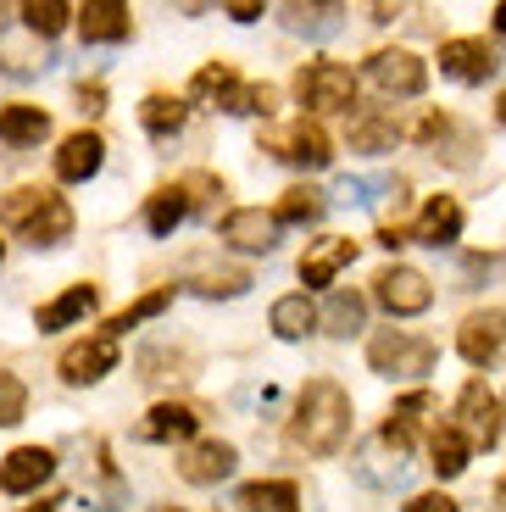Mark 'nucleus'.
Masks as SVG:
<instances>
[{"mask_svg":"<svg viewBox=\"0 0 506 512\" xmlns=\"http://www.w3.org/2000/svg\"><path fill=\"white\" fill-rule=\"evenodd\" d=\"M290 435H295V446H306L312 457L340 451L345 435H351V396H345V384L306 379L301 401H295V418H290Z\"/></svg>","mask_w":506,"mask_h":512,"instance_id":"nucleus-1","label":"nucleus"},{"mask_svg":"<svg viewBox=\"0 0 506 512\" xmlns=\"http://www.w3.org/2000/svg\"><path fill=\"white\" fill-rule=\"evenodd\" d=\"M0 223L12 234H23L28 245H62L73 234V206L62 201L56 190H12L0 195Z\"/></svg>","mask_w":506,"mask_h":512,"instance_id":"nucleus-2","label":"nucleus"},{"mask_svg":"<svg viewBox=\"0 0 506 512\" xmlns=\"http://www.w3.org/2000/svg\"><path fill=\"white\" fill-rule=\"evenodd\" d=\"M367 368L384 373V379H423V373L434 368V340L406 334V329L373 334V340H367Z\"/></svg>","mask_w":506,"mask_h":512,"instance_id":"nucleus-3","label":"nucleus"},{"mask_svg":"<svg viewBox=\"0 0 506 512\" xmlns=\"http://www.w3.org/2000/svg\"><path fill=\"white\" fill-rule=\"evenodd\" d=\"M262 151H273L279 162H295V167H329V156H334V145H329V134L317 123H306V117H295V123H273V128H262Z\"/></svg>","mask_w":506,"mask_h":512,"instance_id":"nucleus-4","label":"nucleus"},{"mask_svg":"<svg viewBox=\"0 0 506 512\" xmlns=\"http://www.w3.org/2000/svg\"><path fill=\"white\" fill-rule=\"evenodd\" d=\"M295 95L312 112H351L356 106V73L340 62H312L295 73Z\"/></svg>","mask_w":506,"mask_h":512,"instance_id":"nucleus-5","label":"nucleus"},{"mask_svg":"<svg viewBox=\"0 0 506 512\" xmlns=\"http://www.w3.org/2000/svg\"><path fill=\"white\" fill-rule=\"evenodd\" d=\"M373 295H379V307L390 312V318H418V312L434 307V284L423 279L418 268H401V262L373 279Z\"/></svg>","mask_w":506,"mask_h":512,"instance_id":"nucleus-6","label":"nucleus"},{"mask_svg":"<svg viewBox=\"0 0 506 512\" xmlns=\"http://www.w3.org/2000/svg\"><path fill=\"white\" fill-rule=\"evenodd\" d=\"M456 429L473 440V446H495L501 440V401L484 379H468L462 396H456Z\"/></svg>","mask_w":506,"mask_h":512,"instance_id":"nucleus-7","label":"nucleus"},{"mask_svg":"<svg viewBox=\"0 0 506 512\" xmlns=\"http://www.w3.org/2000/svg\"><path fill=\"white\" fill-rule=\"evenodd\" d=\"M367 78H373L384 95H395V101H412V95H423V84H429V67L412 51H379L367 62Z\"/></svg>","mask_w":506,"mask_h":512,"instance_id":"nucleus-8","label":"nucleus"},{"mask_svg":"<svg viewBox=\"0 0 506 512\" xmlns=\"http://www.w3.org/2000/svg\"><path fill=\"white\" fill-rule=\"evenodd\" d=\"M456 351L473 362V368H490L495 357L506 351V312H473L462 329H456Z\"/></svg>","mask_w":506,"mask_h":512,"instance_id":"nucleus-9","label":"nucleus"},{"mask_svg":"<svg viewBox=\"0 0 506 512\" xmlns=\"http://www.w3.org/2000/svg\"><path fill=\"white\" fill-rule=\"evenodd\" d=\"M112 368H117V340L112 334H89V340H78V346L62 351V379L67 384H95Z\"/></svg>","mask_w":506,"mask_h":512,"instance_id":"nucleus-10","label":"nucleus"},{"mask_svg":"<svg viewBox=\"0 0 506 512\" xmlns=\"http://www.w3.org/2000/svg\"><path fill=\"white\" fill-rule=\"evenodd\" d=\"M223 240L234 245V251H273V245H279V223H273V212H262V206H234L223 218Z\"/></svg>","mask_w":506,"mask_h":512,"instance_id":"nucleus-11","label":"nucleus"},{"mask_svg":"<svg viewBox=\"0 0 506 512\" xmlns=\"http://www.w3.org/2000/svg\"><path fill=\"white\" fill-rule=\"evenodd\" d=\"M78 34L89 45H117V39L134 34V17H128L123 0H84L78 6Z\"/></svg>","mask_w":506,"mask_h":512,"instance_id":"nucleus-12","label":"nucleus"},{"mask_svg":"<svg viewBox=\"0 0 506 512\" xmlns=\"http://www.w3.org/2000/svg\"><path fill=\"white\" fill-rule=\"evenodd\" d=\"M356 262V240H345V234H329V240H312L301 256V284L306 290H317V284H334V273L351 268Z\"/></svg>","mask_w":506,"mask_h":512,"instance_id":"nucleus-13","label":"nucleus"},{"mask_svg":"<svg viewBox=\"0 0 506 512\" xmlns=\"http://www.w3.org/2000/svg\"><path fill=\"white\" fill-rule=\"evenodd\" d=\"M51 468H56V457L45 446H17L12 457L0 462V490L6 496H28V490H39L51 479Z\"/></svg>","mask_w":506,"mask_h":512,"instance_id":"nucleus-14","label":"nucleus"},{"mask_svg":"<svg viewBox=\"0 0 506 512\" xmlns=\"http://www.w3.org/2000/svg\"><path fill=\"white\" fill-rule=\"evenodd\" d=\"M234 446L228 440H195L190 451H184V462H178V474H184V485H217V479L234 474Z\"/></svg>","mask_w":506,"mask_h":512,"instance_id":"nucleus-15","label":"nucleus"},{"mask_svg":"<svg viewBox=\"0 0 506 512\" xmlns=\"http://www.w3.org/2000/svg\"><path fill=\"white\" fill-rule=\"evenodd\" d=\"M101 162H106V140H101V134H89V128L67 134L62 151H56V173H62L67 184L95 179V173H101Z\"/></svg>","mask_w":506,"mask_h":512,"instance_id":"nucleus-16","label":"nucleus"},{"mask_svg":"<svg viewBox=\"0 0 506 512\" xmlns=\"http://www.w3.org/2000/svg\"><path fill=\"white\" fill-rule=\"evenodd\" d=\"M440 73L462 78V84H484L495 73V51L484 39H445L440 45Z\"/></svg>","mask_w":506,"mask_h":512,"instance_id":"nucleus-17","label":"nucleus"},{"mask_svg":"<svg viewBox=\"0 0 506 512\" xmlns=\"http://www.w3.org/2000/svg\"><path fill=\"white\" fill-rule=\"evenodd\" d=\"M95 301H101V290H95V284H73V290H62L56 301H45V307L34 312V329L39 334L73 329V323H84L89 312H95Z\"/></svg>","mask_w":506,"mask_h":512,"instance_id":"nucleus-18","label":"nucleus"},{"mask_svg":"<svg viewBox=\"0 0 506 512\" xmlns=\"http://www.w3.org/2000/svg\"><path fill=\"white\" fill-rule=\"evenodd\" d=\"M201 429V412L184 407V401H156L140 423V440H190Z\"/></svg>","mask_w":506,"mask_h":512,"instance_id":"nucleus-19","label":"nucleus"},{"mask_svg":"<svg viewBox=\"0 0 506 512\" xmlns=\"http://www.w3.org/2000/svg\"><path fill=\"white\" fill-rule=\"evenodd\" d=\"M423 412H434V396H429V390H412V396H401V401L390 407V418H384V429H379V446L412 451V429H418Z\"/></svg>","mask_w":506,"mask_h":512,"instance_id":"nucleus-20","label":"nucleus"},{"mask_svg":"<svg viewBox=\"0 0 506 512\" xmlns=\"http://www.w3.org/2000/svg\"><path fill=\"white\" fill-rule=\"evenodd\" d=\"M456 234H462V206H456L451 195H434V201L418 212V229H412V240L440 251V245H451Z\"/></svg>","mask_w":506,"mask_h":512,"instance_id":"nucleus-21","label":"nucleus"},{"mask_svg":"<svg viewBox=\"0 0 506 512\" xmlns=\"http://www.w3.org/2000/svg\"><path fill=\"white\" fill-rule=\"evenodd\" d=\"M317 323H323V312L312 307V295H306V290L279 295V301H273V334H279V340H306Z\"/></svg>","mask_w":506,"mask_h":512,"instance_id":"nucleus-22","label":"nucleus"},{"mask_svg":"<svg viewBox=\"0 0 506 512\" xmlns=\"http://www.w3.org/2000/svg\"><path fill=\"white\" fill-rule=\"evenodd\" d=\"M234 507H245V512H301V490H295L290 479H256V485H245L240 496H234Z\"/></svg>","mask_w":506,"mask_h":512,"instance_id":"nucleus-23","label":"nucleus"},{"mask_svg":"<svg viewBox=\"0 0 506 512\" xmlns=\"http://www.w3.org/2000/svg\"><path fill=\"white\" fill-rule=\"evenodd\" d=\"M429 457H434V474L440 479H456L462 468H468V457H473V440L456 429V423H440L429 435Z\"/></svg>","mask_w":506,"mask_h":512,"instance_id":"nucleus-24","label":"nucleus"},{"mask_svg":"<svg viewBox=\"0 0 506 512\" xmlns=\"http://www.w3.org/2000/svg\"><path fill=\"white\" fill-rule=\"evenodd\" d=\"M284 28L290 34H306V39H329V34H340V17H345V6H301V0H290L284 6Z\"/></svg>","mask_w":506,"mask_h":512,"instance_id":"nucleus-25","label":"nucleus"},{"mask_svg":"<svg viewBox=\"0 0 506 512\" xmlns=\"http://www.w3.org/2000/svg\"><path fill=\"white\" fill-rule=\"evenodd\" d=\"M45 134H51V117L39 106H6L0 112V140L6 145H39Z\"/></svg>","mask_w":506,"mask_h":512,"instance_id":"nucleus-26","label":"nucleus"},{"mask_svg":"<svg viewBox=\"0 0 506 512\" xmlns=\"http://www.w3.org/2000/svg\"><path fill=\"white\" fill-rule=\"evenodd\" d=\"M356 479H367L373 490H406V485H412V462H406V451H401V457H379V451H367V457L356 462Z\"/></svg>","mask_w":506,"mask_h":512,"instance_id":"nucleus-27","label":"nucleus"},{"mask_svg":"<svg viewBox=\"0 0 506 512\" xmlns=\"http://www.w3.org/2000/svg\"><path fill=\"white\" fill-rule=\"evenodd\" d=\"M184 212H190V195H184V184H162V190L151 195V206H145V223H151V234H173L178 223H184Z\"/></svg>","mask_w":506,"mask_h":512,"instance_id":"nucleus-28","label":"nucleus"},{"mask_svg":"<svg viewBox=\"0 0 506 512\" xmlns=\"http://www.w3.org/2000/svg\"><path fill=\"white\" fill-rule=\"evenodd\" d=\"M362 318H367V301L356 290H334L329 307H323V329L340 334V340H351V334L362 329Z\"/></svg>","mask_w":506,"mask_h":512,"instance_id":"nucleus-29","label":"nucleus"},{"mask_svg":"<svg viewBox=\"0 0 506 512\" xmlns=\"http://www.w3.org/2000/svg\"><path fill=\"white\" fill-rule=\"evenodd\" d=\"M379 195H395V201H401V179L373 173V179H340V184H334V201H340V206H373Z\"/></svg>","mask_w":506,"mask_h":512,"instance_id":"nucleus-30","label":"nucleus"},{"mask_svg":"<svg viewBox=\"0 0 506 512\" xmlns=\"http://www.w3.org/2000/svg\"><path fill=\"white\" fill-rule=\"evenodd\" d=\"M140 123L151 128V134H178L184 128V101L178 95H145V106H140Z\"/></svg>","mask_w":506,"mask_h":512,"instance_id":"nucleus-31","label":"nucleus"},{"mask_svg":"<svg viewBox=\"0 0 506 512\" xmlns=\"http://www.w3.org/2000/svg\"><path fill=\"white\" fill-rule=\"evenodd\" d=\"M217 106H223V112H240V117H251V112H256V117H273L279 95L267 90V84H234V90H228Z\"/></svg>","mask_w":506,"mask_h":512,"instance_id":"nucleus-32","label":"nucleus"},{"mask_svg":"<svg viewBox=\"0 0 506 512\" xmlns=\"http://www.w3.org/2000/svg\"><path fill=\"white\" fill-rule=\"evenodd\" d=\"M73 17L78 12H73V6H62V0H28V6H23V23L34 28V34H45V39H56Z\"/></svg>","mask_w":506,"mask_h":512,"instance_id":"nucleus-33","label":"nucleus"},{"mask_svg":"<svg viewBox=\"0 0 506 512\" xmlns=\"http://www.w3.org/2000/svg\"><path fill=\"white\" fill-rule=\"evenodd\" d=\"M312 218H323V195L306 190V184L284 190V201L273 206V223H312Z\"/></svg>","mask_w":506,"mask_h":512,"instance_id":"nucleus-34","label":"nucleus"},{"mask_svg":"<svg viewBox=\"0 0 506 512\" xmlns=\"http://www.w3.org/2000/svg\"><path fill=\"white\" fill-rule=\"evenodd\" d=\"M167 301H173V290H151L145 301H134V307H123V312H117V318L106 323L101 334H112V340H117V334H128L134 323H145V318H156V312H167Z\"/></svg>","mask_w":506,"mask_h":512,"instance_id":"nucleus-35","label":"nucleus"},{"mask_svg":"<svg viewBox=\"0 0 506 512\" xmlns=\"http://www.w3.org/2000/svg\"><path fill=\"white\" fill-rule=\"evenodd\" d=\"M251 284H256V279H251L245 268H217V273H201L190 290H195V295H245Z\"/></svg>","mask_w":506,"mask_h":512,"instance_id":"nucleus-36","label":"nucleus"},{"mask_svg":"<svg viewBox=\"0 0 506 512\" xmlns=\"http://www.w3.org/2000/svg\"><path fill=\"white\" fill-rule=\"evenodd\" d=\"M234 84H240V78H234V67H228V62H212V67H201V73L190 78V95H201V101H223Z\"/></svg>","mask_w":506,"mask_h":512,"instance_id":"nucleus-37","label":"nucleus"},{"mask_svg":"<svg viewBox=\"0 0 506 512\" xmlns=\"http://www.w3.org/2000/svg\"><path fill=\"white\" fill-rule=\"evenodd\" d=\"M28 412V390L17 373H0V429H12V423H23Z\"/></svg>","mask_w":506,"mask_h":512,"instance_id":"nucleus-38","label":"nucleus"},{"mask_svg":"<svg viewBox=\"0 0 506 512\" xmlns=\"http://www.w3.org/2000/svg\"><path fill=\"white\" fill-rule=\"evenodd\" d=\"M401 128H395V117H367V123L351 128V145L356 151H379V145H390Z\"/></svg>","mask_w":506,"mask_h":512,"instance_id":"nucleus-39","label":"nucleus"},{"mask_svg":"<svg viewBox=\"0 0 506 512\" xmlns=\"http://www.w3.org/2000/svg\"><path fill=\"white\" fill-rule=\"evenodd\" d=\"M78 112H89V117L106 112V90H101V84H78Z\"/></svg>","mask_w":506,"mask_h":512,"instance_id":"nucleus-40","label":"nucleus"},{"mask_svg":"<svg viewBox=\"0 0 506 512\" xmlns=\"http://www.w3.org/2000/svg\"><path fill=\"white\" fill-rule=\"evenodd\" d=\"M406 512H456V501L451 496H412V507Z\"/></svg>","mask_w":506,"mask_h":512,"instance_id":"nucleus-41","label":"nucleus"},{"mask_svg":"<svg viewBox=\"0 0 506 512\" xmlns=\"http://www.w3.org/2000/svg\"><path fill=\"white\" fill-rule=\"evenodd\" d=\"M228 17H234V23H256V17H262V6H251V0H234V6H228Z\"/></svg>","mask_w":506,"mask_h":512,"instance_id":"nucleus-42","label":"nucleus"},{"mask_svg":"<svg viewBox=\"0 0 506 512\" xmlns=\"http://www.w3.org/2000/svg\"><path fill=\"white\" fill-rule=\"evenodd\" d=\"M379 245H390V251H401V245H406V234H401V229H379Z\"/></svg>","mask_w":506,"mask_h":512,"instance_id":"nucleus-43","label":"nucleus"},{"mask_svg":"<svg viewBox=\"0 0 506 512\" xmlns=\"http://www.w3.org/2000/svg\"><path fill=\"white\" fill-rule=\"evenodd\" d=\"M62 507V496H45V501H34V507H23V512H56Z\"/></svg>","mask_w":506,"mask_h":512,"instance_id":"nucleus-44","label":"nucleus"},{"mask_svg":"<svg viewBox=\"0 0 506 512\" xmlns=\"http://www.w3.org/2000/svg\"><path fill=\"white\" fill-rule=\"evenodd\" d=\"M495 28H501V34H506V6H495Z\"/></svg>","mask_w":506,"mask_h":512,"instance_id":"nucleus-45","label":"nucleus"},{"mask_svg":"<svg viewBox=\"0 0 506 512\" xmlns=\"http://www.w3.org/2000/svg\"><path fill=\"white\" fill-rule=\"evenodd\" d=\"M495 112H501V123H506V95H501V101H495Z\"/></svg>","mask_w":506,"mask_h":512,"instance_id":"nucleus-46","label":"nucleus"},{"mask_svg":"<svg viewBox=\"0 0 506 512\" xmlns=\"http://www.w3.org/2000/svg\"><path fill=\"white\" fill-rule=\"evenodd\" d=\"M156 512H184V507H156Z\"/></svg>","mask_w":506,"mask_h":512,"instance_id":"nucleus-47","label":"nucleus"},{"mask_svg":"<svg viewBox=\"0 0 506 512\" xmlns=\"http://www.w3.org/2000/svg\"><path fill=\"white\" fill-rule=\"evenodd\" d=\"M0 256H6V245H0Z\"/></svg>","mask_w":506,"mask_h":512,"instance_id":"nucleus-48","label":"nucleus"}]
</instances>
